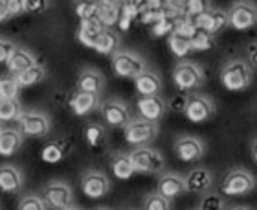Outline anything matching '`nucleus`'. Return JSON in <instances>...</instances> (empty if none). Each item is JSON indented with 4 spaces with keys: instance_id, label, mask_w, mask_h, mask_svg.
I'll return each instance as SVG.
<instances>
[{
    "instance_id": "obj_1",
    "label": "nucleus",
    "mask_w": 257,
    "mask_h": 210,
    "mask_svg": "<svg viewBox=\"0 0 257 210\" xmlns=\"http://www.w3.org/2000/svg\"><path fill=\"white\" fill-rule=\"evenodd\" d=\"M220 85L230 92H242L252 85L253 81V68L246 59L233 57L226 61L219 72Z\"/></svg>"
},
{
    "instance_id": "obj_2",
    "label": "nucleus",
    "mask_w": 257,
    "mask_h": 210,
    "mask_svg": "<svg viewBox=\"0 0 257 210\" xmlns=\"http://www.w3.org/2000/svg\"><path fill=\"white\" fill-rule=\"evenodd\" d=\"M206 74L198 63L191 59H180L173 68V83L178 91L195 92L204 85Z\"/></svg>"
},
{
    "instance_id": "obj_3",
    "label": "nucleus",
    "mask_w": 257,
    "mask_h": 210,
    "mask_svg": "<svg viewBox=\"0 0 257 210\" xmlns=\"http://www.w3.org/2000/svg\"><path fill=\"white\" fill-rule=\"evenodd\" d=\"M131 161L134 170L138 173H149V175H160L166 170V159L156 148L151 146H138L131 153Z\"/></svg>"
},
{
    "instance_id": "obj_4",
    "label": "nucleus",
    "mask_w": 257,
    "mask_h": 210,
    "mask_svg": "<svg viewBox=\"0 0 257 210\" xmlns=\"http://www.w3.org/2000/svg\"><path fill=\"white\" fill-rule=\"evenodd\" d=\"M123 136L125 142L134 146V148H138V146H151L156 140V136H158V122L142 118V116L131 118V122L123 127Z\"/></svg>"
},
{
    "instance_id": "obj_5",
    "label": "nucleus",
    "mask_w": 257,
    "mask_h": 210,
    "mask_svg": "<svg viewBox=\"0 0 257 210\" xmlns=\"http://www.w3.org/2000/svg\"><path fill=\"white\" fill-rule=\"evenodd\" d=\"M257 186V179L250 170L235 168L226 173V177L220 183V192L224 195H248Z\"/></svg>"
},
{
    "instance_id": "obj_6",
    "label": "nucleus",
    "mask_w": 257,
    "mask_h": 210,
    "mask_svg": "<svg viewBox=\"0 0 257 210\" xmlns=\"http://www.w3.org/2000/svg\"><path fill=\"white\" fill-rule=\"evenodd\" d=\"M228 26L237 32H248L257 26V4L252 0H237L228 10Z\"/></svg>"
},
{
    "instance_id": "obj_7",
    "label": "nucleus",
    "mask_w": 257,
    "mask_h": 210,
    "mask_svg": "<svg viewBox=\"0 0 257 210\" xmlns=\"http://www.w3.org/2000/svg\"><path fill=\"white\" fill-rule=\"evenodd\" d=\"M114 74L118 78H127V80H134L136 76H140L147 68V63L140 54L133 52V50H118L110 59Z\"/></svg>"
},
{
    "instance_id": "obj_8",
    "label": "nucleus",
    "mask_w": 257,
    "mask_h": 210,
    "mask_svg": "<svg viewBox=\"0 0 257 210\" xmlns=\"http://www.w3.org/2000/svg\"><path fill=\"white\" fill-rule=\"evenodd\" d=\"M217 113V105H215L213 98L202 92H191L188 96V105L184 111V116L193 122V124H204L211 120Z\"/></svg>"
},
{
    "instance_id": "obj_9",
    "label": "nucleus",
    "mask_w": 257,
    "mask_h": 210,
    "mask_svg": "<svg viewBox=\"0 0 257 210\" xmlns=\"http://www.w3.org/2000/svg\"><path fill=\"white\" fill-rule=\"evenodd\" d=\"M46 203V206L52 210H64L74 205V190L68 183L64 181H50L44 184L43 195H41Z\"/></svg>"
},
{
    "instance_id": "obj_10",
    "label": "nucleus",
    "mask_w": 257,
    "mask_h": 210,
    "mask_svg": "<svg viewBox=\"0 0 257 210\" xmlns=\"http://www.w3.org/2000/svg\"><path fill=\"white\" fill-rule=\"evenodd\" d=\"M17 124L24 136L41 138V136L50 135L52 131V120L48 114L41 111H22L21 116L17 118Z\"/></svg>"
},
{
    "instance_id": "obj_11",
    "label": "nucleus",
    "mask_w": 257,
    "mask_h": 210,
    "mask_svg": "<svg viewBox=\"0 0 257 210\" xmlns=\"http://www.w3.org/2000/svg\"><path fill=\"white\" fill-rule=\"evenodd\" d=\"M81 192L90 199H101L110 192L112 183L105 172L101 170H86L81 175Z\"/></svg>"
},
{
    "instance_id": "obj_12",
    "label": "nucleus",
    "mask_w": 257,
    "mask_h": 210,
    "mask_svg": "<svg viewBox=\"0 0 257 210\" xmlns=\"http://www.w3.org/2000/svg\"><path fill=\"white\" fill-rule=\"evenodd\" d=\"M99 111H101L105 124L110 125V127H125L133 118L128 105L119 98H108V100L101 102Z\"/></svg>"
},
{
    "instance_id": "obj_13",
    "label": "nucleus",
    "mask_w": 257,
    "mask_h": 210,
    "mask_svg": "<svg viewBox=\"0 0 257 210\" xmlns=\"http://www.w3.org/2000/svg\"><path fill=\"white\" fill-rule=\"evenodd\" d=\"M173 150L178 161L182 162H198L206 155V144L202 142V138L193 135L178 136L173 144Z\"/></svg>"
},
{
    "instance_id": "obj_14",
    "label": "nucleus",
    "mask_w": 257,
    "mask_h": 210,
    "mask_svg": "<svg viewBox=\"0 0 257 210\" xmlns=\"http://www.w3.org/2000/svg\"><path fill=\"white\" fill-rule=\"evenodd\" d=\"M156 192L167 197L169 201L177 199L180 195L188 194V186H186V177L177 172H164L158 177L156 183Z\"/></svg>"
},
{
    "instance_id": "obj_15",
    "label": "nucleus",
    "mask_w": 257,
    "mask_h": 210,
    "mask_svg": "<svg viewBox=\"0 0 257 210\" xmlns=\"http://www.w3.org/2000/svg\"><path fill=\"white\" fill-rule=\"evenodd\" d=\"M136 109L142 118L153 120V122H160L164 114L167 113V102L160 94H153V96H138L136 100Z\"/></svg>"
},
{
    "instance_id": "obj_16",
    "label": "nucleus",
    "mask_w": 257,
    "mask_h": 210,
    "mask_svg": "<svg viewBox=\"0 0 257 210\" xmlns=\"http://www.w3.org/2000/svg\"><path fill=\"white\" fill-rule=\"evenodd\" d=\"M197 28H202L211 35H217L228 26V11L220 10V8H209L208 11H204L202 15L191 19Z\"/></svg>"
},
{
    "instance_id": "obj_17",
    "label": "nucleus",
    "mask_w": 257,
    "mask_h": 210,
    "mask_svg": "<svg viewBox=\"0 0 257 210\" xmlns=\"http://www.w3.org/2000/svg\"><path fill=\"white\" fill-rule=\"evenodd\" d=\"M68 107L75 116H88L101 107V96L92 92L75 91L68 100Z\"/></svg>"
},
{
    "instance_id": "obj_18",
    "label": "nucleus",
    "mask_w": 257,
    "mask_h": 210,
    "mask_svg": "<svg viewBox=\"0 0 257 210\" xmlns=\"http://www.w3.org/2000/svg\"><path fill=\"white\" fill-rule=\"evenodd\" d=\"M103 89H105V76H103L101 70L94 68V66L81 68L77 81H75V91L92 92V94H99L101 96Z\"/></svg>"
},
{
    "instance_id": "obj_19",
    "label": "nucleus",
    "mask_w": 257,
    "mask_h": 210,
    "mask_svg": "<svg viewBox=\"0 0 257 210\" xmlns=\"http://www.w3.org/2000/svg\"><path fill=\"white\" fill-rule=\"evenodd\" d=\"M184 177H186L188 192H193V194H204L213 186V173L204 166L193 168L191 172H188Z\"/></svg>"
},
{
    "instance_id": "obj_20",
    "label": "nucleus",
    "mask_w": 257,
    "mask_h": 210,
    "mask_svg": "<svg viewBox=\"0 0 257 210\" xmlns=\"http://www.w3.org/2000/svg\"><path fill=\"white\" fill-rule=\"evenodd\" d=\"M74 150V138H59V140H54V142H48V144L44 146L43 151H41V159L44 162H48V164H57L61 162L63 159L72 153Z\"/></svg>"
},
{
    "instance_id": "obj_21",
    "label": "nucleus",
    "mask_w": 257,
    "mask_h": 210,
    "mask_svg": "<svg viewBox=\"0 0 257 210\" xmlns=\"http://www.w3.org/2000/svg\"><path fill=\"white\" fill-rule=\"evenodd\" d=\"M24 188V175L13 164L0 166V190L4 194H19Z\"/></svg>"
},
{
    "instance_id": "obj_22",
    "label": "nucleus",
    "mask_w": 257,
    "mask_h": 210,
    "mask_svg": "<svg viewBox=\"0 0 257 210\" xmlns=\"http://www.w3.org/2000/svg\"><path fill=\"white\" fill-rule=\"evenodd\" d=\"M134 87L138 96H153L162 92V78L158 72L151 68H145L140 76L134 78Z\"/></svg>"
},
{
    "instance_id": "obj_23",
    "label": "nucleus",
    "mask_w": 257,
    "mask_h": 210,
    "mask_svg": "<svg viewBox=\"0 0 257 210\" xmlns=\"http://www.w3.org/2000/svg\"><path fill=\"white\" fill-rule=\"evenodd\" d=\"M105 24H103L97 17H90V19H83L79 22V30H77V39H79V43L86 48H94V44H96L97 37H99V33L105 30Z\"/></svg>"
},
{
    "instance_id": "obj_24",
    "label": "nucleus",
    "mask_w": 257,
    "mask_h": 210,
    "mask_svg": "<svg viewBox=\"0 0 257 210\" xmlns=\"http://www.w3.org/2000/svg\"><path fill=\"white\" fill-rule=\"evenodd\" d=\"M24 135L21 129L15 127H2L0 129V155L11 157L22 148Z\"/></svg>"
},
{
    "instance_id": "obj_25",
    "label": "nucleus",
    "mask_w": 257,
    "mask_h": 210,
    "mask_svg": "<svg viewBox=\"0 0 257 210\" xmlns=\"http://www.w3.org/2000/svg\"><path fill=\"white\" fill-rule=\"evenodd\" d=\"M94 50H96L97 54L112 57L118 50H121V35L116 30H112V28H105L99 33V37H97L96 44H94Z\"/></svg>"
},
{
    "instance_id": "obj_26",
    "label": "nucleus",
    "mask_w": 257,
    "mask_h": 210,
    "mask_svg": "<svg viewBox=\"0 0 257 210\" xmlns=\"http://www.w3.org/2000/svg\"><path fill=\"white\" fill-rule=\"evenodd\" d=\"M35 63H37V59H35V55L30 50L22 48V46H15V50L10 55V59L6 61V66H8L11 76H15L19 72H22V70L33 66Z\"/></svg>"
},
{
    "instance_id": "obj_27",
    "label": "nucleus",
    "mask_w": 257,
    "mask_h": 210,
    "mask_svg": "<svg viewBox=\"0 0 257 210\" xmlns=\"http://www.w3.org/2000/svg\"><path fill=\"white\" fill-rule=\"evenodd\" d=\"M83 136H85V142L90 146L92 150H103L108 142L107 127H103L99 122H88V124H85Z\"/></svg>"
},
{
    "instance_id": "obj_28",
    "label": "nucleus",
    "mask_w": 257,
    "mask_h": 210,
    "mask_svg": "<svg viewBox=\"0 0 257 210\" xmlns=\"http://www.w3.org/2000/svg\"><path fill=\"white\" fill-rule=\"evenodd\" d=\"M110 172L119 181H127V179L133 177L136 170H134V164L131 161V155L128 153H121V151L114 153L110 157Z\"/></svg>"
},
{
    "instance_id": "obj_29",
    "label": "nucleus",
    "mask_w": 257,
    "mask_h": 210,
    "mask_svg": "<svg viewBox=\"0 0 257 210\" xmlns=\"http://www.w3.org/2000/svg\"><path fill=\"white\" fill-rule=\"evenodd\" d=\"M15 80H17V83L21 85V89L22 87H35L46 80V68H44L43 65L35 63V65L30 66V68L15 74Z\"/></svg>"
},
{
    "instance_id": "obj_30",
    "label": "nucleus",
    "mask_w": 257,
    "mask_h": 210,
    "mask_svg": "<svg viewBox=\"0 0 257 210\" xmlns=\"http://www.w3.org/2000/svg\"><path fill=\"white\" fill-rule=\"evenodd\" d=\"M198 210H226L228 205H226L224 194L222 192H213V190H208L200 194V201H198Z\"/></svg>"
},
{
    "instance_id": "obj_31",
    "label": "nucleus",
    "mask_w": 257,
    "mask_h": 210,
    "mask_svg": "<svg viewBox=\"0 0 257 210\" xmlns=\"http://www.w3.org/2000/svg\"><path fill=\"white\" fill-rule=\"evenodd\" d=\"M189 43H191L193 52H206V50H211L215 46V35L208 33L202 28H197L189 39Z\"/></svg>"
},
{
    "instance_id": "obj_32",
    "label": "nucleus",
    "mask_w": 257,
    "mask_h": 210,
    "mask_svg": "<svg viewBox=\"0 0 257 210\" xmlns=\"http://www.w3.org/2000/svg\"><path fill=\"white\" fill-rule=\"evenodd\" d=\"M167 43H169V48H171L173 54L177 55V57H180V59H186V55H188L189 52H193L189 39L180 35L178 32L169 33V41H167Z\"/></svg>"
},
{
    "instance_id": "obj_33",
    "label": "nucleus",
    "mask_w": 257,
    "mask_h": 210,
    "mask_svg": "<svg viewBox=\"0 0 257 210\" xmlns=\"http://www.w3.org/2000/svg\"><path fill=\"white\" fill-rule=\"evenodd\" d=\"M21 85L17 83L15 76H2L0 78V100H19Z\"/></svg>"
},
{
    "instance_id": "obj_34",
    "label": "nucleus",
    "mask_w": 257,
    "mask_h": 210,
    "mask_svg": "<svg viewBox=\"0 0 257 210\" xmlns=\"http://www.w3.org/2000/svg\"><path fill=\"white\" fill-rule=\"evenodd\" d=\"M211 8V0H182V15L188 19L202 15Z\"/></svg>"
},
{
    "instance_id": "obj_35",
    "label": "nucleus",
    "mask_w": 257,
    "mask_h": 210,
    "mask_svg": "<svg viewBox=\"0 0 257 210\" xmlns=\"http://www.w3.org/2000/svg\"><path fill=\"white\" fill-rule=\"evenodd\" d=\"M142 210H173L171 201L164 197L158 192H151L144 197V203H142Z\"/></svg>"
},
{
    "instance_id": "obj_36",
    "label": "nucleus",
    "mask_w": 257,
    "mask_h": 210,
    "mask_svg": "<svg viewBox=\"0 0 257 210\" xmlns=\"http://www.w3.org/2000/svg\"><path fill=\"white\" fill-rule=\"evenodd\" d=\"M22 107L19 100H0V122H11L21 116Z\"/></svg>"
},
{
    "instance_id": "obj_37",
    "label": "nucleus",
    "mask_w": 257,
    "mask_h": 210,
    "mask_svg": "<svg viewBox=\"0 0 257 210\" xmlns=\"http://www.w3.org/2000/svg\"><path fill=\"white\" fill-rule=\"evenodd\" d=\"M97 10H99V0H75L74 2V11L79 17V21L97 17Z\"/></svg>"
},
{
    "instance_id": "obj_38",
    "label": "nucleus",
    "mask_w": 257,
    "mask_h": 210,
    "mask_svg": "<svg viewBox=\"0 0 257 210\" xmlns=\"http://www.w3.org/2000/svg\"><path fill=\"white\" fill-rule=\"evenodd\" d=\"M119 17H121V8H112V6L99 4L97 19H99V21H101L107 28H112L114 24H118Z\"/></svg>"
},
{
    "instance_id": "obj_39",
    "label": "nucleus",
    "mask_w": 257,
    "mask_h": 210,
    "mask_svg": "<svg viewBox=\"0 0 257 210\" xmlns=\"http://www.w3.org/2000/svg\"><path fill=\"white\" fill-rule=\"evenodd\" d=\"M17 210H48L44 199L37 194H26L22 195L19 201V208Z\"/></svg>"
},
{
    "instance_id": "obj_40",
    "label": "nucleus",
    "mask_w": 257,
    "mask_h": 210,
    "mask_svg": "<svg viewBox=\"0 0 257 210\" xmlns=\"http://www.w3.org/2000/svg\"><path fill=\"white\" fill-rule=\"evenodd\" d=\"M166 102H167V109H169V111L178 113V114H184L186 105H188V96L182 94V91H180L178 94H173V96L169 98V100H166Z\"/></svg>"
},
{
    "instance_id": "obj_41",
    "label": "nucleus",
    "mask_w": 257,
    "mask_h": 210,
    "mask_svg": "<svg viewBox=\"0 0 257 210\" xmlns=\"http://www.w3.org/2000/svg\"><path fill=\"white\" fill-rule=\"evenodd\" d=\"M24 8H26V13L41 15L50 8V0H24Z\"/></svg>"
},
{
    "instance_id": "obj_42",
    "label": "nucleus",
    "mask_w": 257,
    "mask_h": 210,
    "mask_svg": "<svg viewBox=\"0 0 257 210\" xmlns=\"http://www.w3.org/2000/svg\"><path fill=\"white\" fill-rule=\"evenodd\" d=\"M6 8L10 11L11 19L13 17H21L22 13H26V8H24V0H4Z\"/></svg>"
},
{
    "instance_id": "obj_43",
    "label": "nucleus",
    "mask_w": 257,
    "mask_h": 210,
    "mask_svg": "<svg viewBox=\"0 0 257 210\" xmlns=\"http://www.w3.org/2000/svg\"><path fill=\"white\" fill-rule=\"evenodd\" d=\"M13 50H15V44L11 43V41H8V39L0 37V63H6V61L10 59Z\"/></svg>"
},
{
    "instance_id": "obj_44",
    "label": "nucleus",
    "mask_w": 257,
    "mask_h": 210,
    "mask_svg": "<svg viewBox=\"0 0 257 210\" xmlns=\"http://www.w3.org/2000/svg\"><path fill=\"white\" fill-rule=\"evenodd\" d=\"M246 61L252 65L253 70H257V41L250 43L246 46Z\"/></svg>"
},
{
    "instance_id": "obj_45",
    "label": "nucleus",
    "mask_w": 257,
    "mask_h": 210,
    "mask_svg": "<svg viewBox=\"0 0 257 210\" xmlns=\"http://www.w3.org/2000/svg\"><path fill=\"white\" fill-rule=\"evenodd\" d=\"M10 19H11V15H10V11H8V8H6L4 0H0V24H2V22H8Z\"/></svg>"
},
{
    "instance_id": "obj_46",
    "label": "nucleus",
    "mask_w": 257,
    "mask_h": 210,
    "mask_svg": "<svg viewBox=\"0 0 257 210\" xmlns=\"http://www.w3.org/2000/svg\"><path fill=\"white\" fill-rule=\"evenodd\" d=\"M99 4L112 6V8H123V0H99Z\"/></svg>"
},
{
    "instance_id": "obj_47",
    "label": "nucleus",
    "mask_w": 257,
    "mask_h": 210,
    "mask_svg": "<svg viewBox=\"0 0 257 210\" xmlns=\"http://www.w3.org/2000/svg\"><path fill=\"white\" fill-rule=\"evenodd\" d=\"M250 155H252V161L257 164V138L252 140V144H250Z\"/></svg>"
},
{
    "instance_id": "obj_48",
    "label": "nucleus",
    "mask_w": 257,
    "mask_h": 210,
    "mask_svg": "<svg viewBox=\"0 0 257 210\" xmlns=\"http://www.w3.org/2000/svg\"><path fill=\"white\" fill-rule=\"evenodd\" d=\"M226 210H253V208H250V206H246V205H228Z\"/></svg>"
},
{
    "instance_id": "obj_49",
    "label": "nucleus",
    "mask_w": 257,
    "mask_h": 210,
    "mask_svg": "<svg viewBox=\"0 0 257 210\" xmlns=\"http://www.w3.org/2000/svg\"><path fill=\"white\" fill-rule=\"evenodd\" d=\"M64 210H83V208H79V206L72 205V206H68V208H64Z\"/></svg>"
},
{
    "instance_id": "obj_50",
    "label": "nucleus",
    "mask_w": 257,
    "mask_h": 210,
    "mask_svg": "<svg viewBox=\"0 0 257 210\" xmlns=\"http://www.w3.org/2000/svg\"><path fill=\"white\" fill-rule=\"evenodd\" d=\"M94 210H110V208H107V206H99V208H94Z\"/></svg>"
},
{
    "instance_id": "obj_51",
    "label": "nucleus",
    "mask_w": 257,
    "mask_h": 210,
    "mask_svg": "<svg viewBox=\"0 0 257 210\" xmlns=\"http://www.w3.org/2000/svg\"><path fill=\"white\" fill-rule=\"evenodd\" d=\"M0 129H2V125H0Z\"/></svg>"
},
{
    "instance_id": "obj_52",
    "label": "nucleus",
    "mask_w": 257,
    "mask_h": 210,
    "mask_svg": "<svg viewBox=\"0 0 257 210\" xmlns=\"http://www.w3.org/2000/svg\"><path fill=\"white\" fill-rule=\"evenodd\" d=\"M195 210H198V208H195Z\"/></svg>"
}]
</instances>
